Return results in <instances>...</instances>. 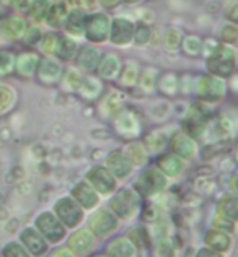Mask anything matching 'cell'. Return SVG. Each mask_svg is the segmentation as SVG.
I'll list each match as a JSON object with an SVG mask.
<instances>
[{
  "label": "cell",
  "instance_id": "obj_12",
  "mask_svg": "<svg viewBox=\"0 0 238 257\" xmlns=\"http://www.w3.org/2000/svg\"><path fill=\"white\" fill-rule=\"evenodd\" d=\"M121 226V221L110 208H100L88 220V229L95 234V238L106 239L113 236Z\"/></svg>",
  "mask_w": 238,
  "mask_h": 257
},
{
  "label": "cell",
  "instance_id": "obj_11",
  "mask_svg": "<svg viewBox=\"0 0 238 257\" xmlns=\"http://www.w3.org/2000/svg\"><path fill=\"white\" fill-rule=\"evenodd\" d=\"M35 228L49 244H59L67 238V228L54 212H41L35 218Z\"/></svg>",
  "mask_w": 238,
  "mask_h": 257
},
{
  "label": "cell",
  "instance_id": "obj_43",
  "mask_svg": "<svg viewBox=\"0 0 238 257\" xmlns=\"http://www.w3.org/2000/svg\"><path fill=\"white\" fill-rule=\"evenodd\" d=\"M59 36L60 33L59 31H47V33H43V36H41L39 43H38V51L41 56H54V51H56V46H57V41H59Z\"/></svg>",
  "mask_w": 238,
  "mask_h": 257
},
{
  "label": "cell",
  "instance_id": "obj_32",
  "mask_svg": "<svg viewBox=\"0 0 238 257\" xmlns=\"http://www.w3.org/2000/svg\"><path fill=\"white\" fill-rule=\"evenodd\" d=\"M106 257H139V249L135 247L127 236L114 238L106 244Z\"/></svg>",
  "mask_w": 238,
  "mask_h": 257
},
{
  "label": "cell",
  "instance_id": "obj_15",
  "mask_svg": "<svg viewBox=\"0 0 238 257\" xmlns=\"http://www.w3.org/2000/svg\"><path fill=\"white\" fill-rule=\"evenodd\" d=\"M64 72V62L54 56H41L35 78L44 86H56L60 82Z\"/></svg>",
  "mask_w": 238,
  "mask_h": 257
},
{
  "label": "cell",
  "instance_id": "obj_28",
  "mask_svg": "<svg viewBox=\"0 0 238 257\" xmlns=\"http://www.w3.org/2000/svg\"><path fill=\"white\" fill-rule=\"evenodd\" d=\"M69 10H70V5L69 2H65V0H56V2H52L44 18V25L52 31L62 30L65 18L69 15Z\"/></svg>",
  "mask_w": 238,
  "mask_h": 257
},
{
  "label": "cell",
  "instance_id": "obj_6",
  "mask_svg": "<svg viewBox=\"0 0 238 257\" xmlns=\"http://www.w3.org/2000/svg\"><path fill=\"white\" fill-rule=\"evenodd\" d=\"M111 15L105 10H98L93 13H87L84 25V39L90 44L101 46L108 43L110 36Z\"/></svg>",
  "mask_w": 238,
  "mask_h": 257
},
{
  "label": "cell",
  "instance_id": "obj_50",
  "mask_svg": "<svg viewBox=\"0 0 238 257\" xmlns=\"http://www.w3.org/2000/svg\"><path fill=\"white\" fill-rule=\"evenodd\" d=\"M43 33H44V31H43V26L28 23V28H26L25 35H23V38H22V41H23L25 44H28L30 47L38 46L41 36H43Z\"/></svg>",
  "mask_w": 238,
  "mask_h": 257
},
{
  "label": "cell",
  "instance_id": "obj_49",
  "mask_svg": "<svg viewBox=\"0 0 238 257\" xmlns=\"http://www.w3.org/2000/svg\"><path fill=\"white\" fill-rule=\"evenodd\" d=\"M2 257H33L18 241H10L2 247Z\"/></svg>",
  "mask_w": 238,
  "mask_h": 257
},
{
  "label": "cell",
  "instance_id": "obj_35",
  "mask_svg": "<svg viewBox=\"0 0 238 257\" xmlns=\"http://www.w3.org/2000/svg\"><path fill=\"white\" fill-rule=\"evenodd\" d=\"M87 73H84L77 65H69V67H64V72H62V77H60V90L65 91V93H77L78 86L82 83V80Z\"/></svg>",
  "mask_w": 238,
  "mask_h": 257
},
{
  "label": "cell",
  "instance_id": "obj_33",
  "mask_svg": "<svg viewBox=\"0 0 238 257\" xmlns=\"http://www.w3.org/2000/svg\"><path fill=\"white\" fill-rule=\"evenodd\" d=\"M155 91H158L165 98H175L176 94H180V75L172 70L158 73Z\"/></svg>",
  "mask_w": 238,
  "mask_h": 257
},
{
  "label": "cell",
  "instance_id": "obj_5",
  "mask_svg": "<svg viewBox=\"0 0 238 257\" xmlns=\"http://www.w3.org/2000/svg\"><path fill=\"white\" fill-rule=\"evenodd\" d=\"M168 182L170 179H167L165 176L155 168V165L145 166V168H142V173L137 176V179L134 182V191L137 192L142 199L153 200L167 191Z\"/></svg>",
  "mask_w": 238,
  "mask_h": 257
},
{
  "label": "cell",
  "instance_id": "obj_45",
  "mask_svg": "<svg viewBox=\"0 0 238 257\" xmlns=\"http://www.w3.org/2000/svg\"><path fill=\"white\" fill-rule=\"evenodd\" d=\"M183 36H185V31L178 26H170V28L163 33V46L167 47L170 52L173 51H178L180 46H181V41H183Z\"/></svg>",
  "mask_w": 238,
  "mask_h": 257
},
{
  "label": "cell",
  "instance_id": "obj_16",
  "mask_svg": "<svg viewBox=\"0 0 238 257\" xmlns=\"http://www.w3.org/2000/svg\"><path fill=\"white\" fill-rule=\"evenodd\" d=\"M70 197L75 200L85 212L95 210V208H97L100 205V202H101V195L95 191L87 179L77 181L75 184L72 186Z\"/></svg>",
  "mask_w": 238,
  "mask_h": 257
},
{
  "label": "cell",
  "instance_id": "obj_41",
  "mask_svg": "<svg viewBox=\"0 0 238 257\" xmlns=\"http://www.w3.org/2000/svg\"><path fill=\"white\" fill-rule=\"evenodd\" d=\"M51 4L52 0H33L28 12H26V15L30 18L28 23L44 26V18L47 15V10H49Z\"/></svg>",
  "mask_w": 238,
  "mask_h": 257
},
{
  "label": "cell",
  "instance_id": "obj_29",
  "mask_svg": "<svg viewBox=\"0 0 238 257\" xmlns=\"http://www.w3.org/2000/svg\"><path fill=\"white\" fill-rule=\"evenodd\" d=\"M121 150L124 152L127 160L131 161L134 170H142V168H145L148 165V161H150V155H148L147 148L139 140H129Z\"/></svg>",
  "mask_w": 238,
  "mask_h": 257
},
{
  "label": "cell",
  "instance_id": "obj_53",
  "mask_svg": "<svg viewBox=\"0 0 238 257\" xmlns=\"http://www.w3.org/2000/svg\"><path fill=\"white\" fill-rule=\"evenodd\" d=\"M236 10H238V4H236V0H232L230 4H225V18H227V22L230 23H236V20H238V15H236Z\"/></svg>",
  "mask_w": 238,
  "mask_h": 257
},
{
  "label": "cell",
  "instance_id": "obj_4",
  "mask_svg": "<svg viewBox=\"0 0 238 257\" xmlns=\"http://www.w3.org/2000/svg\"><path fill=\"white\" fill-rule=\"evenodd\" d=\"M212 117H214L212 106L202 103V101H198V103L189 106L186 112L183 114L180 131H183L189 137H193L194 140H202L204 134H206V128Z\"/></svg>",
  "mask_w": 238,
  "mask_h": 257
},
{
  "label": "cell",
  "instance_id": "obj_61",
  "mask_svg": "<svg viewBox=\"0 0 238 257\" xmlns=\"http://www.w3.org/2000/svg\"><path fill=\"white\" fill-rule=\"evenodd\" d=\"M92 257H106L105 254H95V255H92Z\"/></svg>",
  "mask_w": 238,
  "mask_h": 257
},
{
  "label": "cell",
  "instance_id": "obj_55",
  "mask_svg": "<svg viewBox=\"0 0 238 257\" xmlns=\"http://www.w3.org/2000/svg\"><path fill=\"white\" fill-rule=\"evenodd\" d=\"M77 7H80V9L84 10L85 13H93V12L101 10L98 0H78Z\"/></svg>",
  "mask_w": 238,
  "mask_h": 257
},
{
  "label": "cell",
  "instance_id": "obj_51",
  "mask_svg": "<svg viewBox=\"0 0 238 257\" xmlns=\"http://www.w3.org/2000/svg\"><path fill=\"white\" fill-rule=\"evenodd\" d=\"M236 221H232V220H228L225 218V216H222V215H217L212 218V228L215 229H220V231H225L228 234H233L235 233V229H236V225H235Z\"/></svg>",
  "mask_w": 238,
  "mask_h": 257
},
{
  "label": "cell",
  "instance_id": "obj_14",
  "mask_svg": "<svg viewBox=\"0 0 238 257\" xmlns=\"http://www.w3.org/2000/svg\"><path fill=\"white\" fill-rule=\"evenodd\" d=\"M168 150L188 163V161H193L198 158L199 145H198V140L189 137V135H186L183 131H180V128H175V132L172 134V137H170V142H168Z\"/></svg>",
  "mask_w": 238,
  "mask_h": 257
},
{
  "label": "cell",
  "instance_id": "obj_21",
  "mask_svg": "<svg viewBox=\"0 0 238 257\" xmlns=\"http://www.w3.org/2000/svg\"><path fill=\"white\" fill-rule=\"evenodd\" d=\"M155 168L165 176L167 179H178L185 174L186 170V161L176 157L172 152H163L157 155L155 160Z\"/></svg>",
  "mask_w": 238,
  "mask_h": 257
},
{
  "label": "cell",
  "instance_id": "obj_48",
  "mask_svg": "<svg viewBox=\"0 0 238 257\" xmlns=\"http://www.w3.org/2000/svg\"><path fill=\"white\" fill-rule=\"evenodd\" d=\"M155 257H176V246L173 238H162L155 247Z\"/></svg>",
  "mask_w": 238,
  "mask_h": 257
},
{
  "label": "cell",
  "instance_id": "obj_52",
  "mask_svg": "<svg viewBox=\"0 0 238 257\" xmlns=\"http://www.w3.org/2000/svg\"><path fill=\"white\" fill-rule=\"evenodd\" d=\"M196 77L191 73H183L180 75V94H191L194 91Z\"/></svg>",
  "mask_w": 238,
  "mask_h": 257
},
{
  "label": "cell",
  "instance_id": "obj_27",
  "mask_svg": "<svg viewBox=\"0 0 238 257\" xmlns=\"http://www.w3.org/2000/svg\"><path fill=\"white\" fill-rule=\"evenodd\" d=\"M87 13L80 7H70L69 15L65 18V23L62 26V35L82 41L84 39V25H85Z\"/></svg>",
  "mask_w": 238,
  "mask_h": 257
},
{
  "label": "cell",
  "instance_id": "obj_3",
  "mask_svg": "<svg viewBox=\"0 0 238 257\" xmlns=\"http://www.w3.org/2000/svg\"><path fill=\"white\" fill-rule=\"evenodd\" d=\"M236 70V51L235 46L219 44L212 52L206 56V72L209 75H215L228 80L235 75Z\"/></svg>",
  "mask_w": 238,
  "mask_h": 257
},
{
  "label": "cell",
  "instance_id": "obj_37",
  "mask_svg": "<svg viewBox=\"0 0 238 257\" xmlns=\"http://www.w3.org/2000/svg\"><path fill=\"white\" fill-rule=\"evenodd\" d=\"M158 73H160V70L157 69V67H152V65L142 67L139 82H137V86H135V88H139V90L144 94L155 93V85H157Z\"/></svg>",
  "mask_w": 238,
  "mask_h": 257
},
{
  "label": "cell",
  "instance_id": "obj_54",
  "mask_svg": "<svg viewBox=\"0 0 238 257\" xmlns=\"http://www.w3.org/2000/svg\"><path fill=\"white\" fill-rule=\"evenodd\" d=\"M31 2L33 0H12L10 7L18 13V15H26V12H28Z\"/></svg>",
  "mask_w": 238,
  "mask_h": 257
},
{
  "label": "cell",
  "instance_id": "obj_2",
  "mask_svg": "<svg viewBox=\"0 0 238 257\" xmlns=\"http://www.w3.org/2000/svg\"><path fill=\"white\" fill-rule=\"evenodd\" d=\"M228 90H230L228 80L206 73V75L196 77L193 94H196V98L202 101V103H206L209 106H215L225 101Z\"/></svg>",
  "mask_w": 238,
  "mask_h": 257
},
{
  "label": "cell",
  "instance_id": "obj_44",
  "mask_svg": "<svg viewBox=\"0 0 238 257\" xmlns=\"http://www.w3.org/2000/svg\"><path fill=\"white\" fill-rule=\"evenodd\" d=\"M150 36H152V25L135 22L134 36H132V46L134 47L150 46Z\"/></svg>",
  "mask_w": 238,
  "mask_h": 257
},
{
  "label": "cell",
  "instance_id": "obj_13",
  "mask_svg": "<svg viewBox=\"0 0 238 257\" xmlns=\"http://www.w3.org/2000/svg\"><path fill=\"white\" fill-rule=\"evenodd\" d=\"M85 179L90 182V186L97 191L101 197H110L111 194L116 192L119 187V181L108 171L105 165H93L87 171Z\"/></svg>",
  "mask_w": 238,
  "mask_h": 257
},
{
  "label": "cell",
  "instance_id": "obj_26",
  "mask_svg": "<svg viewBox=\"0 0 238 257\" xmlns=\"http://www.w3.org/2000/svg\"><path fill=\"white\" fill-rule=\"evenodd\" d=\"M26 28H28V20L22 15H18V13L5 17L2 22H0V33H2V36L5 39H9V41H22Z\"/></svg>",
  "mask_w": 238,
  "mask_h": 257
},
{
  "label": "cell",
  "instance_id": "obj_7",
  "mask_svg": "<svg viewBox=\"0 0 238 257\" xmlns=\"http://www.w3.org/2000/svg\"><path fill=\"white\" fill-rule=\"evenodd\" d=\"M113 122V131L116 132L118 137L124 140H137L144 134V124L139 116V112L132 109V107L126 106L118 116L111 119Z\"/></svg>",
  "mask_w": 238,
  "mask_h": 257
},
{
  "label": "cell",
  "instance_id": "obj_39",
  "mask_svg": "<svg viewBox=\"0 0 238 257\" xmlns=\"http://www.w3.org/2000/svg\"><path fill=\"white\" fill-rule=\"evenodd\" d=\"M18 93L12 85L0 82V116H5L17 106Z\"/></svg>",
  "mask_w": 238,
  "mask_h": 257
},
{
  "label": "cell",
  "instance_id": "obj_8",
  "mask_svg": "<svg viewBox=\"0 0 238 257\" xmlns=\"http://www.w3.org/2000/svg\"><path fill=\"white\" fill-rule=\"evenodd\" d=\"M127 101H129V94L126 90H122L119 86L108 88V91L105 90V93L98 99V106H97L98 116L105 120H111L127 106Z\"/></svg>",
  "mask_w": 238,
  "mask_h": 257
},
{
  "label": "cell",
  "instance_id": "obj_40",
  "mask_svg": "<svg viewBox=\"0 0 238 257\" xmlns=\"http://www.w3.org/2000/svg\"><path fill=\"white\" fill-rule=\"evenodd\" d=\"M180 51L185 54L186 57L191 59H198L202 56V38L199 35H185L183 36V41L180 46Z\"/></svg>",
  "mask_w": 238,
  "mask_h": 257
},
{
  "label": "cell",
  "instance_id": "obj_31",
  "mask_svg": "<svg viewBox=\"0 0 238 257\" xmlns=\"http://www.w3.org/2000/svg\"><path fill=\"white\" fill-rule=\"evenodd\" d=\"M140 69L142 67L139 65L137 60H126V62H122L121 72L116 80L118 86L126 91L137 86L139 77H140Z\"/></svg>",
  "mask_w": 238,
  "mask_h": 257
},
{
  "label": "cell",
  "instance_id": "obj_19",
  "mask_svg": "<svg viewBox=\"0 0 238 257\" xmlns=\"http://www.w3.org/2000/svg\"><path fill=\"white\" fill-rule=\"evenodd\" d=\"M175 132V128H167V127H158L152 128L145 134H142V144L147 148L148 155L157 157V155L163 153L168 150V142L172 134Z\"/></svg>",
  "mask_w": 238,
  "mask_h": 257
},
{
  "label": "cell",
  "instance_id": "obj_23",
  "mask_svg": "<svg viewBox=\"0 0 238 257\" xmlns=\"http://www.w3.org/2000/svg\"><path fill=\"white\" fill-rule=\"evenodd\" d=\"M20 242L33 257H43L49 251V242L38 233L36 228H25L20 233Z\"/></svg>",
  "mask_w": 238,
  "mask_h": 257
},
{
  "label": "cell",
  "instance_id": "obj_60",
  "mask_svg": "<svg viewBox=\"0 0 238 257\" xmlns=\"http://www.w3.org/2000/svg\"><path fill=\"white\" fill-rule=\"evenodd\" d=\"M0 4H4L5 7H10V4H12V0H0Z\"/></svg>",
  "mask_w": 238,
  "mask_h": 257
},
{
  "label": "cell",
  "instance_id": "obj_17",
  "mask_svg": "<svg viewBox=\"0 0 238 257\" xmlns=\"http://www.w3.org/2000/svg\"><path fill=\"white\" fill-rule=\"evenodd\" d=\"M103 165L108 168V171H110L119 182L129 179L135 171L134 166L131 165V161L127 160V157L121 148H116V150H111L110 153H108L105 157Z\"/></svg>",
  "mask_w": 238,
  "mask_h": 257
},
{
  "label": "cell",
  "instance_id": "obj_62",
  "mask_svg": "<svg viewBox=\"0 0 238 257\" xmlns=\"http://www.w3.org/2000/svg\"><path fill=\"white\" fill-rule=\"evenodd\" d=\"M0 257H2V255H0Z\"/></svg>",
  "mask_w": 238,
  "mask_h": 257
},
{
  "label": "cell",
  "instance_id": "obj_22",
  "mask_svg": "<svg viewBox=\"0 0 238 257\" xmlns=\"http://www.w3.org/2000/svg\"><path fill=\"white\" fill-rule=\"evenodd\" d=\"M122 62H124V60L121 59L119 54L106 52V54H103V57H101L100 64H98V69H97V72H95V75L103 80L105 83L106 82L108 83H114L118 80Z\"/></svg>",
  "mask_w": 238,
  "mask_h": 257
},
{
  "label": "cell",
  "instance_id": "obj_34",
  "mask_svg": "<svg viewBox=\"0 0 238 257\" xmlns=\"http://www.w3.org/2000/svg\"><path fill=\"white\" fill-rule=\"evenodd\" d=\"M80 44L82 43L77 41V39L69 38L65 35H60L57 46H56V51H54V57L59 59L60 62H73Z\"/></svg>",
  "mask_w": 238,
  "mask_h": 257
},
{
  "label": "cell",
  "instance_id": "obj_25",
  "mask_svg": "<svg viewBox=\"0 0 238 257\" xmlns=\"http://www.w3.org/2000/svg\"><path fill=\"white\" fill-rule=\"evenodd\" d=\"M105 93V82L98 78L95 73H87L82 80V83L77 90V96L82 98L85 103H95L98 101L101 94Z\"/></svg>",
  "mask_w": 238,
  "mask_h": 257
},
{
  "label": "cell",
  "instance_id": "obj_10",
  "mask_svg": "<svg viewBox=\"0 0 238 257\" xmlns=\"http://www.w3.org/2000/svg\"><path fill=\"white\" fill-rule=\"evenodd\" d=\"M52 212L67 229L78 228L85 220V210L70 197V195L59 197L52 207Z\"/></svg>",
  "mask_w": 238,
  "mask_h": 257
},
{
  "label": "cell",
  "instance_id": "obj_57",
  "mask_svg": "<svg viewBox=\"0 0 238 257\" xmlns=\"http://www.w3.org/2000/svg\"><path fill=\"white\" fill-rule=\"evenodd\" d=\"M194 257H225V255H223L222 252L214 251V249H210L207 246H204V247H201V249L196 251Z\"/></svg>",
  "mask_w": 238,
  "mask_h": 257
},
{
  "label": "cell",
  "instance_id": "obj_24",
  "mask_svg": "<svg viewBox=\"0 0 238 257\" xmlns=\"http://www.w3.org/2000/svg\"><path fill=\"white\" fill-rule=\"evenodd\" d=\"M39 59H41V54L35 51H25V52L17 54L15 70H13V73H17V75L23 80L35 78Z\"/></svg>",
  "mask_w": 238,
  "mask_h": 257
},
{
  "label": "cell",
  "instance_id": "obj_47",
  "mask_svg": "<svg viewBox=\"0 0 238 257\" xmlns=\"http://www.w3.org/2000/svg\"><path fill=\"white\" fill-rule=\"evenodd\" d=\"M238 39V28L236 23H223L222 28L219 30V43L222 44H228V46H235Z\"/></svg>",
  "mask_w": 238,
  "mask_h": 257
},
{
  "label": "cell",
  "instance_id": "obj_46",
  "mask_svg": "<svg viewBox=\"0 0 238 257\" xmlns=\"http://www.w3.org/2000/svg\"><path fill=\"white\" fill-rule=\"evenodd\" d=\"M17 54L9 49H0V77H9L15 70Z\"/></svg>",
  "mask_w": 238,
  "mask_h": 257
},
{
  "label": "cell",
  "instance_id": "obj_38",
  "mask_svg": "<svg viewBox=\"0 0 238 257\" xmlns=\"http://www.w3.org/2000/svg\"><path fill=\"white\" fill-rule=\"evenodd\" d=\"M217 215H222L225 218L236 221L238 218V199L236 194L227 192L225 195H222L217 202Z\"/></svg>",
  "mask_w": 238,
  "mask_h": 257
},
{
  "label": "cell",
  "instance_id": "obj_36",
  "mask_svg": "<svg viewBox=\"0 0 238 257\" xmlns=\"http://www.w3.org/2000/svg\"><path fill=\"white\" fill-rule=\"evenodd\" d=\"M175 107L173 104L170 103L168 98H163V99H158L155 101V103H152L150 106H148L147 109V116L150 120H153V122H165V120L170 119V116L173 114Z\"/></svg>",
  "mask_w": 238,
  "mask_h": 257
},
{
  "label": "cell",
  "instance_id": "obj_18",
  "mask_svg": "<svg viewBox=\"0 0 238 257\" xmlns=\"http://www.w3.org/2000/svg\"><path fill=\"white\" fill-rule=\"evenodd\" d=\"M103 51L97 44H80L77 56L73 59V62L84 73H95L98 69V64L101 57H103Z\"/></svg>",
  "mask_w": 238,
  "mask_h": 257
},
{
  "label": "cell",
  "instance_id": "obj_30",
  "mask_svg": "<svg viewBox=\"0 0 238 257\" xmlns=\"http://www.w3.org/2000/svg\"><path fill=\"white\" fill-rule=\"evenodd\" d=\"M204 246L214 249V251H217V252L225 254L233 246L232 234H228L225 231H220V229L210 228L206 231V234H204Z\"/></svg>",
  "mask_w": 238,
  "mask_h": 257
},
{
  "label": "cell",
  "instance_id": "obj_59",
  "mask_svg": "<svg viewBox=\"0 0 238 257\" xmlns=\"http://www.w3.org/2000/svg\"><path fill=\"white\" fill-rule=\"evenodd\" d=\"M144 0H122V4L124 5H129V7H137V5H140Z\"/></svg>",
  "mask_w": 238,
  "mask_h": 257
},
{
  "label": "cell",
  "instance_id": "obj_20",
  "mask_svg": "<svg viewBox=\"0 0 238 257\" xmlns=\"http://www.w3.org/2000/svg\"><path fill=\"white\" fill-rule=\"evenodd\" d=\"M95 246H97V238L88 228H75V231L67 239V247L77 257H85L92 254Z\"/></svg>",
  "mask_w": 238,
  "mask_h": 257
},
{
  "label": "cell",
  "instance_id": "obj_42",
  "mask_svg": "<svg viewBox=\"0 0 238 257\" xmlns=\"http://www.w3.org/2000/svg\"><path fill=\"white\" fill-rule=\"evenodd\" d=\"M127 238L131 239V242L139 249V251H145V249L150 247V233L145 226H135L131 228L127 233Z\"/></svg>",
  "mask_w": 238,
  "mask_h": 257
},
{
  "label": "cell",
  "instance_id": "obj_9",
  "mask_svg": "<svg viewBox=\"0 0 238 257\" xmlns=\"http://www.w3.org/2000/svg\"><path fill=\"white\" fill-rule=\"evenodd\" d=\"M135 28V18L131 15H114L111 17L110 25V36L108 43L119 49L132 46V36Z\"/></svg>",
  "mask_w": 238,
  "mask_h": 257
},
{
  "label": "cell",
  "instance_id": "obj_56",
  "mask_svg": "<svg viewBox=\"0 0 238 257\" xmlns=\"http://www.w3.org/2000/svg\"><path fill=\"white\" fill-rule=\"evenodd\" d=\"M100 9L105 12H114L122 5V0H98Z\"/></svg>",
  "mask_w": 238,
  "mask_h": 257
},
{
  "label": "cell",
  "instance_id": "obj_1",
  "mask_svg": "<svg viewBox=\"0 0 238 257\" xmlns=\"http://www.w3.org/2000/svg\"><path fill=\"white\" fill-rule=\"evenodd\" d=\"M110 197V210L118 216L119 221H132L140 215L144 199L134 191V187H118Z\"/></svg>",
  "mask_w": 238,
  "mask_h": 257
},
{
  "label": "cell",
  "instance_id": "obj_58",
  "mask_svg": "<svg viewBox=\"0 0 238 257\" xmlns=\"http://www.w3.org/2000/svg\"><path fill=\"white\" fill-rule=\"evenodd\" d=\"M51 257H77L75 254H73L69 247H59V249H56L52 254H51Z\"/></svg>",
  "mask_w": 238,
  "mask_h": 257
}]
</instances>
